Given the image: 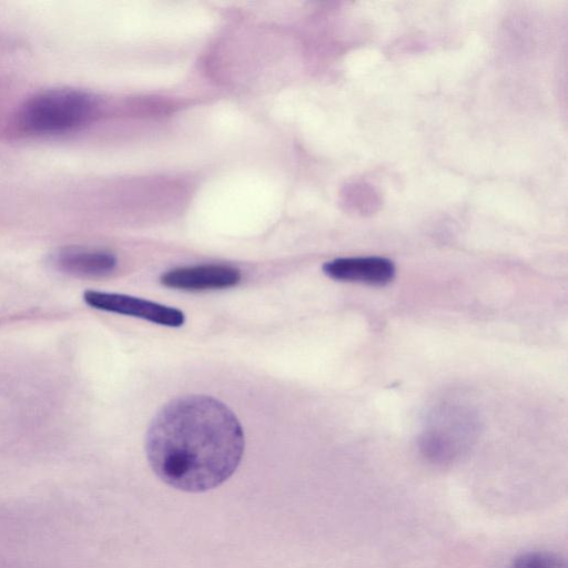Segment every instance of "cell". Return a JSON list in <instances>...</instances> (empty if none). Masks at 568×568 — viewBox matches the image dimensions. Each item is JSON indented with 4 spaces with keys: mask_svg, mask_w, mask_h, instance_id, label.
<instances>
[{
    "mask_svg": "<svg viewBox=\"0 0 568 568\" xmlns=\"http://www.w3.org/2000/svg\"><path fill=\"white\" fill-rule=\"evenodd\" d=\"M83 298L93 308L142 318L162 326L180 327L185 322V315L179 308L125 294L87 291Z\"/></svg>",
    "mask_w": 568,
    "mask_h": 568,
    "instance_id": "obj_3",
    "label": "cell"
},
{
    "mask_svg": "<svg viewBox=\"0 0 568 568\" xmlns=\"http://www.w3.org/2000/svg\"><path fill=\"white\" fill-rule=\"evenodd\" d=\"M54 264L63 273L80 277H100L116 266L115 256L106 251L68 246L54 255Z\"/></svg>",
    "mask_w": 568,
    "mask_h": 568,
    "instance_id": "obj_6",
    "label": "cell"
},
{
    "mask_svg": "<svg viewBox=\"0 0 568 568\" xmlns=\"http://www.w3.org/2000/svg\"><path fill=\"white\" fill-rule=\"evenodd\" d=\"M97 111L98 102L89 92L54 88L26 100L18 113V124L29 134H63L87 125Z\"/></svg>",
    "mask_w": 568,
    "mask_h": 568,
    "instance_id": "obj_2",
    "label": "cell"
},
{
    "mask_svg": "<svg viewBox=\"0 0 568 568\" xmlns=\"http://www.w3.org/2000/svg\"><path fill=\"white\" fill-rule=\"evenodd\" d=\"M160 281L166 287L182 291L222 290L237 285L241 273L225 264H202L170 270Z\"/></svg>",
    "mask_w": 568,
    "mask_h": 568,
    "instance_id": "obj_4",
    "label": "cell"
},
{
    "mask_svg": "<svg viewBox=\"0 0 568 568\" xmlns=\"http://www.w3.org/2000/svg\"><path fill=\"white\" fill-rule=\"evenodd\" d=\"M506 568H567V565L552 552L530 551L514 559Z\"/></svg>",
    "mask_w": 568,
    "mask_h": 568,
    "instance_id": "obj_7",
    "label": "cell"
},
{
    "mask_svg": "<svg viewBox=\"0 0 568 568\" xmlns=\"http://www.w3.org/2000/svg\"><path fill=\"white\" fill-rule=\"evenodd\" d=\"M323 272L339 282L384 286L393 281L395 265L381 256L341 257L325 263Z\"/></svg>",
    "mask_w": 568,
    "mask_h": 568,
    "instance_id": "obj_5",
    "label": "cell"
},
{
    "mask_svg": "<svg viewBox=\"0 0 568 568\" xmlns=\"http://www.w3.org/2000/svg\"><path fill=\"white\" fill-rule=\"evenodd\" d=\"M245 447L242 425L221 400L206 395L172 399L152 419L145 453L155 475L169 486L202 493L236 470Z\"/></svg>",
    "mask_w": 568,
    "mask_h": 568,
    "instance_id": "obj_1",
    "label": "cell"
}]
</instances>
